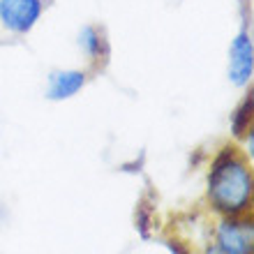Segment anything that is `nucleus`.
I'll return each instance as SVG.
<instances>
[{
	"mask_svg": "<svg viewBox=\"0 0 254 254\" xmlns=\"http://www.w3.org/2000/svg\"><path fill=\"white\" fill-rule=\"evenodd\" d=\"M208 199L215 210L224 215H238L252 201V174L248 164L236 157L234 148H227L215 160L208 178Z\"/></svg>",
	"mask_w": 254,
	"mask_h": 254,
	"instance_id": "nucleus-1",
	"label": "nucleus"
},
{
	"mask_svg": "<svg viewBox=\"0 0 254 254\" xmlns=\"http://www.w3.org/2000/svg\"><path fill=\"white\" fill-rule=\"evenodd\" d=\"M42 0H0V21L12 33H28L42 16Z\"/></svg>",
	"mask_w": 254,
	"mask_h": 254,
	"instance_id": "nucleus-2",
	"label": "nucleus"
},
{
	"mask_svg": "<svg viewBox=\"0 0 254 254\" xmlns=\"http://www.w3.org/2000/svg\"><path fill=\"white\" fill-rule=\"evenodd\" d=\"M217 245L224 254H252V224L224 220L217 227Z\"/></svg>",
	"mask_w": 254,
	"mask_h": 254,
	"instance_id": "nucleus-3",
	"label": "nucleus"
},
{
	"mask_svg": "<svg viewBox=\"0 0 254 254\" xmlns=\"http://www.w3.org/2000/svg\"><path fill=\"white\" fill-rule=\"evenodd\" d=\"M252 40L248 33H241L229 49V79L236 86H245L252 79Z\"/></svg>",
	"mask_w": 254,
	"mask_h": 254,
	"instance_id": "nucleus-4",
	"label": "nucleus"
},
{
	"mask_svg": "<svg viewBox=\"0 0 254 254\" xmlns=\"http://www.w3.org/2000/svg\"><path fill=\"white\" fill-rule=\"evenodd\" d=\"M86 83V74L79 69H63V72H54L49 76V88L47 97L49 100H67L76 95Z\"/></svg>",
	"mask_w": 254,
	"mask_h": 254,
	"instance_id": "nucleus-5",
	"label": "nucleus"
},
{
	"mask_svg": "<svg viewBox=\"0 0 254 254\" xmlns=\"http://www.w3.org/2000/svg\"><path fill=\"white\" fill-rule=\"evenodd\" d=\"M79 47L83 49V54H86L88 58H95V56H100V51H102L100 33H97L95 28L86 26L83 30H81V35H79Z\"/></svg>",
	"mask_w": 254,
	"mask_h": 254,
	"instance_id": "nucleus-6",
	"label": "nucleus"
},
{
	"mask_svg": "<svg viewBox=\"0 0 254 254\" xmlns=\"http://www.w3.org/2000/svg\"><path fill=\"white\" fill-rule=\"evenodd\" d=\"M250 121H252V95H248V100L243 102V107L236 111L234 121H231V129H234L236 136H241V134L248 132Z\"/></svg>",
	"mask_w": 254,
	"mask_h": 254,
	"instance_id": "nucleus-7",
	"label": "nucleus"
},
{
	"mask_svg": "<svg viewBox=\"0 0 254 254\" xmlns=\"http://www.w3.org/2000/svg\"><path fill=\"white\" fill-rule=\"evenodd\" d=\"M167 248L171 250L174 254H190V252H188V248H183V245H181L178 241H167Z\"/></svg>",
	"mask_w": 254,
	"mask_h": 254,
	"instance_id": "nucleus-8",
	"label": "nucleus"
},
{
	"mask_svg": "<svg viewBox=\"0 0 254 254\" xmlns=\"http://www.w3.org/2000/svg\"><path fill=\"white\" fill-rule=\"evenodd\" d=\"M206 254H224V250H222L220 245H210V248L206 250Z\"/></svg>",
	"mask_w": 254,
	"mask_h": 254,
	"instance_id": "nucleus-9",
	"label": "nucleus"
}]
</instances>
